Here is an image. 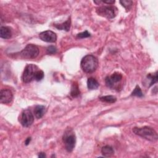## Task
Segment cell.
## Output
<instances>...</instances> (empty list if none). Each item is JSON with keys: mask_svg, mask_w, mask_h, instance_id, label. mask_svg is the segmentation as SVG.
Instances as JSON below:
<instances>
[{"mask_svg": "<svg viewBox=\"0 0 158 158\" xmlns=\"http://www.w3.org/2000/svg\"><path fill=\"white\" fill-rule=\"evenodd\" d=\"M133 132L135 135L151 141H156L158 138L157 132L150 127H134L133 128Z\"/></svg>", "mask_w": 158, "mask_h": 158, "instance_id": "obj_1", "label": "cell"}, {"mask_svg": "<svg viewBox=\"0 0 158 158\" xmlns=\"http://www.w3.org/2000/svg\"><path fill=\"white\" fill-rule=\"evenodd\" d=\"M80 65L82 70L85 72L93 73L98 67V60L93 55L88 54L83 57Z\"/></svg>", "mask_w": 158, "mask_h": 158, "instance_id": "obj_2", "label": "cell"}, {"mask_svg": "<svg viewBox=\"0 0 158 158\" xmlns=\"http://www.w3.org/2000/svg\"><path fill=\"white\" fill-rule=\"evenodd\" d=\"M62 139L66 150L68 152H72L75 146L76 137L73 130L71 128H66L64 133Z\"/></svg>", "mask_w": 158, "mask_h": 158, "instance_id": "obj_3", "label": "cell"}, {"mask_svg": "<svg viewBox=\"0 0 158 158\" xmlns=\"http://www.w3.org/2000/svg\"><path fill=\"white\" fill-rule=\"evenodd\" d=\"M38 67L35 64H28L25 67L22 74V81L23 82L27 83L35 80V75L37 70H38Z\"/></svg>", "mask_w": 158, "mask_h": 158, "instance_id": "obj_4", "label": "cell"}, {"mask_svg": "<svg viewBox=\"0 0 158 158\" xmlns=\"http://www.w3.org/2000/svg\"><path fill=\"white\" fill-rule=\"evenodd\" d=\"M38 54V48L33 44H28L20 52V56L23 59H35Z\"/></svg>", "mask_w": 158, "mask_h": 158, "instance_id": "obj_5", "label": "cell"}, {"mask_svg": "<svg viewBox=\"0 0 158 158\" xmlns=\"http://www.w3.org/2000/svg\"><path fill=\"white\" fill-rule=\"evenodd\" d=\"M117 8L113 6H102L96 9V13L107 19H111L116 15Z\"/></svg>", "mask_w": 158, "mask_h": 158, "instance_id": "obj_6", "label": "cell"}, {"mask_svg": "<svg viewBox=\"0 0 158 158\" xmlns=\"http://www.w3.org/2000/svg\"><path fill=\"white\" fill-rule=\"evenodd\" d=\"M122 75L118 72H114L110 76L105 78V83L107 87L111 89H118L119 83L122 81Z\"/></svg>", "mask_w": 158, "mask_h": 158, "instance_id": "obj_7", "label": "cell"}, {"mask_svg": "<svg viewBox=\"0 0 158 158\" xmlns=\"http://www.w3.org/2000/svg\"><path fill=\"white\" fill-rule=\"evenodd\" d=\"M33 121L34 116L30 109H25L22 112L19 117V122L23 127H30L33 123Z\"/></svg>", "mask_w": 158, "mask_h": 158, "instance_id": "obj_8", "label": "cell"}, {"mask_svg": "<svg viewBox=\"0 0 158 158\" xmlns=\"http://www.w3.org/2000/svg\"><path fill=\"white\" fill-rule=\"evenodd\" d=\"M39 38L43 41L48 43H54L56 41V34L51 30H46L39 34Z\"/></svg>", "mask_w": 158, "mask_h": 158, "instance_id": "obj_9", "label": "cell"}, {"mask_svg": "<svg viewBox=\"0 0 158 158\" xmlns=\"http://www.w3.org/2000/svg\"><path fill=\"white\" fill-rule=\"evenodd\" d=\"M13 99L12 93L10 89H2L0 91V102L2 104H9Z\"/></svg>", "mask_w": 158, "mask_h": 158, "instance_id": "obj_10", "label": "cell"}, {"mask_svg": "<svg viewBox=\"0 0 158 158\" xmlns=\"http://www.w3.org/2000/svg\"><path fill=\"white\" fill-rule=\"evenodd\" d=\"M70 25H71V19L70 17H69L65 22H63L62 23H55L54 25V26L59 29V30H65L67 31L70 30Z\"/></svg>", "mask_w": 158, "mask_h": 158, "instance_id": "obj_11", "label": "cell"}, {"mask_svg": "<svg viewBox=\"0 0 158 158\" xmlns=\"http://www.w3.org/2000/svg\"><path fill=\"white\" fill-rule=\"evenodd\" d=\"M46 112V107L42 105H38L35 106L34 109V114L36 118H41L43 117Z\"/></svg>", "mask_w": 158, "mask_h": 158, "instance_id": "obj_12", "label": "cell"}, {"mask_svg": "<svg viewBox=\"0 0 158 158\" xmlns=\"http://www.w3.org/2000/svg\"><path fill=\"white\" fill-rule=\"evenodd\" d=\"M12 36V32L9 27H1L0 28V36L3 39H9Z\"/></svg>", "mask_w": 158, "mask_h": 158, "instance_id": "obj_13", "label": "cell"}, {"mask_svg": "<svg viewBox=\"0 0 158 158\" xmlns=\"http://www.w3.org/2000/svg\"><path fill=\"white\" fill-rule=\"evenodd\" d=\"M99 86V82L94 78L90 77L87 80V86L89 89H96Z\"/></svg>", "mask_w": 158, "mask_h": 158, "instance_id": "obj_14", "label": "cell"}, {"mask_svg": "<svg viewBox=\"0 0 158 158\" xmlns=\"http://www.w3.org/2000/svg\"><path fill=\"white\" fill-rule=\"evenodd\" d=\"M101 152L105 157H110L114 153V149L112 147L109 145L104 146L101 149Z\"/></svg>", "mask_w": 158, "mask_h": 158, "instance_id": "obj_15", "label": "cell"}, {"mask_svg": "<svg viewBox=\"0 0 158 158\" xmlns=\"http://www.w3.org/2000/svg\"><path fill=\"white\" fill-rule=\"evenodd\" d=\"M80 89L78 85L77 82H74L71 87V91H70V95L73 97L76 98L80 94Z\"/></svg>", "mask_w": 158, "mask_h": 158, "instance_id": "obj_16", "label": "cell"}, {"mask_svg": "<svg viewBox=\"0 0 158 158\" xmlns=\"http://www.w3.org/2000/svg\"><path fill=\"white\" fill-rule=\"evenodd\" d=\"M99 100L102 102H107V103H114L117 101V98L112 95L104 96L99 98Z\"/></svg>", "mask_w": 158, "mask_h": 158, "instance_id": "obj_17", "label": "cell"}, {"mask_svg": "<svg viewBox=\"0 0 158 158\" xmlns=\"http://www.w3.org/2000/svg\"><path fill=\"white\" fill-rule=\"evenodd\" d=\"M120 3L121 5L125 7V9L128 11L130 10L133 5V1L131 0H123L120 1Z\"/></svg>", "mask_w": 158, "mask_h": 158, "instance_id": "obj_18", "label": "cell"}, {"mask_svg": "<svg viewBox=\"0 0 158 158\" xmlns=\"http://www.w3.org/2000/svg\"><path fill=\"white\" fill-rule=\"evenodd\" d=\"M147 78L150 80L149 86H152V85H154L155 83H156L157 81V72H156V73L153 75H151L150 73L148 74L147 75Z\"/></svg>", "mask_w": 158, "mask_h": 158, "instance_id": "obj_19", "label": "cell"}, {"mask_svg": "<svg viewBox=\"0 0 158 158\" xmlns=\"http://www.w3.org/2000/svg\"><path fill=\"white\" fill-rule=\"evenodd\" d=\"M131 95L133 96H137V97H143V96L142 91L138 85L136 86L134 90L132 91Z\"/></svg>", "mask_w": 158, "mask_h": 158, "instance_id": "obj_20", "label": "cell"}, {"mask_svg": "<svg viewBox=\"0 0 158 158\" xmlns=\"http://www.w3.org/2000/svg\"><path fill=\"white\" fill-rule=\"evenodd\" d=\"M44 74L43 71L39 69L38 70H37V72L35 73V80L38 81H41L44 78Z\"/></svg>", "mask_w": 158, "mask_h": 158, "instance_id": "obj_21", "label": "cell"}, {"mask_svg": "<svg viewBox=\"0 0 158 158\" xmlns=\"http://www.w3.org/2000/svg\"><path fill=\"white\" fill-rule=\"evenodd\" d=\"M57 48L56 46H49L47 49H46V51H47V53L49 54H56V52H57Z\"/></svg>", "mask_w": 158, "mask_h": 158, "instance_id": "obj_22", "label": "cell"}, {"mask_svg": "<svg viewBox=\"0 0 158 158\" xmlns=\"http://www.w3.org/2000/svg\"><path fill=\"white\" fill-rule=\"evenodd\" d=\"M91 36L90 33L87 31H85L83 32H81V33H80L77 35V37L78 38H88V37H89Z\"/></svg>", "mask_w": 158, "mask_h": 158, "instance_id": "obj_23", "label": "cell"}, {"mask_svg": "<svg viewBox=\"0 0 158 158\" xmlns=\"http://www.w3.org/2000/svg\"><path fill=\"white\" fill-rule=\"evenodd\" d=\"M102 2H104L105 4H107L109 5H112L115 3V1H111V0H107V1H101Z\"/></svg>", "mask_w": 158, "mask_h": 158, "instance_id": "obj_24", "label": "cell"}, {"mask_svg": "<svg viewBox=\"0 0 158 158\" xmlns=\"http://www.w3.org/2000/svg\"><path fill=\"white\" fill-rule=\"evenodd\" d=\"M31 139V138L30 137L27 138L25 139V145H28V144L30 143Z\"/></svg>", "mask_w": 158, "mask_h": 158, "instance_id": "obj_25", "label": "cell"}, {"mask_svg": "<svg viewBox=\"0 0 158 158\" xmlns=\"http://www.w3.org/2000/svg\"><path fill=\"white\" fill-rule=\"evenodd\" d=\"M38 157L43 158V157H46V154H44V152H40L39 154H38Z\"/></svg>", "mask_w": 158, "mask_h": 158, "instance_id": "obj_26", "label": "cell"}]
</instances>
